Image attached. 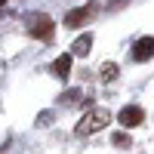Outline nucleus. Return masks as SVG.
I'll use <instances>...</instances> for the list:
<instances>
[{"label": "nucleus", "instance_id": "1", "mask_svg": "<svg viewBox=\"0 0 154 154\" xmlns=\"http://www.w3.org/2000/svg\"><path fill=\"white\" fill-rule=\"evenodd\" d=\"M108 120H111V114H108L105 108H89L83 117H80V123H77V136H93V133H99Z\"/></svg>", "mask_w": 154, "mask_h": 154}, {"label": "nucleus", "instance_id": "2", "mask_svg": "<svg viewBox=\"0 0 154 154\" xmlns=\"http://www.w3.org/2000/svg\"><path fill=\"white\" fill-rule=\"evenodd\" d=\"M142 120H145V111L139 108V105H126V108H120V114H117V123H120V126H126V130L139 126Z\"/></svg>", "mask_w": 154, "mask_h": 154}, {"label": "nucleus", "instance_id": "3", "mask_svg": "<svg viewBox=\"0 0 154 154\" xmlns=\"http://www.w3.org/2000/svg\"><path fill=\"white\" fill-rule=\"evenodd\" d=\"M28 31H31V37H37V40H46V37L53 34V19L49 16H34L31 25H28Z\"/></svg>", "mask_w": 154, "mask_h": 154}, {"label": "nucleus", "instance_id": "4", "mask_svg": "<svg viewBox=\"0 0 154 154\" xmlns=\"http://www.w3.org/2000/svg\"><path fill=\"white\" fill-rule=\"evenodd\" d=\"M133 59H136V62L154 59V37H139L136 46H133Z\"/></svg>", "mask_w": 154, "mask_h": 154}, {"label": "nucleus", "instance_id": "5", "mask_svg": "<svg viewBox=\"0 0 154 154\" xmlns=\"http://www.w3.org/2000/svg\"><path fill=\"white\" fill-rule=\"evenodd\" d=\"M93 12V6H77V9H68L65 12V28H80L86 22V16Z\"/></svg>", "mask_w": 154, "mask_h": 154}, {"label": "nucleus", "instance_id": "6", "mask_svg": "<svg viewBox=\"0 0 154 154\" xmlns=\"http://www.w3.org/2000/svg\"><path fill=\"white\" fill-rule=\"evenodd\" d=\"M89 46H93V34H80V37L74 40L71 53H74V56H89Z\"/></svg>", "mask_w": 154, "mask_h": 154}, {"label": "nucleus", "instance_id": "7", "mask_svg": "<svg viewBox=\"0 0 154 154\" xmlns=\"http://www.w3.org/2000/svg\"><path fill=\"white\" fill-rule=\"evenodd\" d=\"M68 71H71V56H59V59L53 62V74L65 80V77H68Z\"/></svg>", "mask_w": 154, "mask_h": 154}, {"label": "nucleus", "instance_id": "8", "mask_svg": "<svg viewBox=\"0 0 154 154\" xmlns=\"http://www.w3.org/2000/svg\"><path fill=\"white\" fill-rule=\"evenodd\" d=\"M114 77H117V65H114V62H105V65H102V80H114Z\"/></svg>", "mask_w": 154, "mask_h": 154}, {"label": "nucleus", "instance_id": "9", "mask_svg": "<svg viewBox=\"0 0 154 154\" xmlns=\"http://www.w3.org/2000/svg\"><path fill=\"white\" fill-rule=\"evenodd\" d=\"M111 142L117 145V148H126V145H130V136H126V133H114V136H111Z\"/></svg>", "mask_w": 154, "mask_h": 154}, {"label": "nucleus", "instance_id": "10", "mask_svg": "<svg viewBox=\"0 0 154 154\" xmlns=\"http://www.w3.org/2000/svg\"><path fill=\"white\" fill-rule=\"evenodd\" d=\"M74 99H80V89H68V93L62 96V102H74Z\"/></svg>", "mask_w": 154, "mask_h": 154}]
</instances>
